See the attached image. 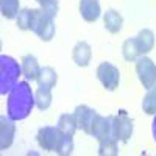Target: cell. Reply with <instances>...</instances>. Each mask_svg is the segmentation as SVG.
I'll return each instance as SVG.
<instances>
[{
	"label": "cell",
	"mask_w": 156,
	"mask_h": 156,
	"mask_svg": "<svg viewBox=\"0 0 156 156\" xmlns=\"http://www.w3.org/2000/svg\"><path fill=\"white\" fill-rule=\"evenodd\" d=\"M98 154L100 156H115V154H119L117 140L112 136L98 139Z\"/></svg>",
	"instance_id": "cell-17"
},
{
	"label": "cell",
	"mask_w": 156,
	"mask_h": 156,
	"mask_svg": "<svg viewBox=\"0 0 156 156\" xmlns=\"http://www.w3.org/2000/svg\"><path fill=\"white\" fill-rule=\"evenodd\" d=\"M72 58H73L76 66H80V67L89 66L90 58H92V50H90V45L87 42H84V41L78 42L73 47V50H72Z\"/></svg>",
	"instance_id": "cell-11"
},
{
	"label": "cell",
	"mask_w": 156,
	"mask_h": 156,
	"mask_svg": "<svg viewBox=\"0 0 156 156\" xmlns=\"http://www.w3.org/2000/svg\"><path fill=\"white\" fill-rule=\"evenodd\" d=\"M34 98H36V106L41 111L48 109L51 105V89L37 87V90L34 92Z\"/></svg>",
	"instance_id": "cell-21"
},
{
	"label": "cell",
	"mask_w": 156,
	"mask_h": 156,
	"mask_svg": "<svg viewBox=\"0 0 156 156\" xmlns=\"http://www.w3.org/2000/svg\"><path fill=\"white\" fill-rule=\"evenodd\" d=\"M55 17L47 14L44 9H34V19L31 25V31L36 33L42 41L48 42L55 36Z\"/></svg>",
	"instance_id": "cell-3"
},
{
	"label": "cell",
	"mask_w": 156,
	"mask_h": 156,
	"mask_svg": "<svg viewBox=\"0 0 156 156\" xmlns=\"http://www.w3.org/2000/svg\"><path fill=\"white\" fill-rule=\"evenodd\" d=\"M151 131H153V137L156 142V114H154V119H153V125H151Z\"/></svg>",
	"instance_id": "cell-26"
},
{
	"label": "cell",
	"mask_w": 156,
	"mask_h": 156,
	"mask_svg": "<svg viewBox=\"0 0 156 156\" xmlns=\"http://www.w3.org/2000/svg\"><path fill=\"white\" fill-rule=\"evenodd\" d=\"M0 11L2 16L6 19H16L20 12L19 9V0H0Z\"/></svg>",
	"instance_id": "cell-19"
},
{
	"label": "cell",
	"mask_w": 156,
	"mask_h": 156,
	"mask_svg": "<svg viewBox=\"0 0 156 156\" xmlns=\"http://www.w3.org/2000/svg\"><path fill=\"white\" fill-rule=\"evenodd\" d=\"M80 14L86 22H95L101 14L98 0H80Z\"/></svg>",
	"instance_id": "cell-12"
},
{
	"label": "cell",
	"mask_w": 156,
	"mask_h": 156,
	"mask_svg": "<svg viewBox=\"0 0 156 156\" xmlns=\"http://www.w3.org/2000/svg\"><path fill=\"white\" fill-rule=\"evenodd\" d=\"M72 114L75 117L76 128L84 131L86 134H89L90 133V123H92V120H94L95 111L92 108H89L87 105H80V106L75 108V111Z\"/></svg>",
	"instance_id": "cell-10"
},
{
	"label": "cell",
	"mask_w": 156,
	"mask_h": 156,
	"mask_svg": "<svg viewBox=\"0 0 156 156\" xmlns=\"http://www.w3.org/2000/svg\"><path fill=\"white\" fill-rule=\"evenodd\" d=\"M72 151H73V139H72V136H66V134H64V137L61 140V145H59L56 153L61 154V156H67Z\"/></svg>",
	"instance_id": "cell-25"
},
{
	"label": "cell",
	"mask_w": 156,
	"mask_h": 156,
	"mask_svg": "<svg viewBox=\"0 0 156 156\" xmlns=\"http://www.w3.org/2000/svg\"><path fill=\"white\" fill-rule=\"evenodd\" d=\"M58 128H59V131L62 133V134H66V136H72L73 137V134H75V131H76V123H75V117H73V114H62L61 117H59V120H58V125H56Z\"/></svg>",
	"instance_id": "cell-18"
},
{
	"label": "cell",
	"mask_w": 156,
	"mask_h": 156,
	"mask_svg": "<svg viewBox=\"0 0 156 156\" xmlns=\"http://www.w3.org/2000/svg\"><path fill=\"white\" fill-rule=\"evenodd\" d=\"M122 53H123V58L126 61H136L140 53H139V48H137V44H136V37H128L126 41L123 42L122 45Z\"/></svg>",
	"instance_id": "cell-20"
},
{
	"label": "cell",
	"mask_w": 156,
	"mask_h": 156,
	"mask_svg": "<svg viewBox=\"0 0 156 156\" xmlns=\"http://www.w3.org/2000/svg\"><path fill=\"white\" fill-rule=\"evenodd\" d=\"M22 75L25 76V80L27 81H33L37 78L39 72H41V67H39V62L36 59L34 55H25L22 58Z\"/></svg>",
	"instance_id": "cell-13"
},
{
	"label": "cell",
	"mask_w": 156,
	"mask_h": 156,
	"mask_svg": "<svg viewBox=\"0 0 156 156\" xmlns=\"http://www.w3.org/2000/svg\"><path fill=\"white\" fill-rule=\"evenodd\" d=\"M36 2L41 5V9H44L47 14L53 16V17L58 14V9H59L58 0H36Z\"/></svg>",
	"instance_id": "cell-24"
},
{
	"label": "cell",
	"mask_w": 156,
	"mask_h": 156,
	"mask_svg": "<svg viewBox=\"0 0 156 156\" xmlns=\"http://www.w3.org/2000/svg\"><path fill=\"white\" fill-rule=\"evenodd\" d=\"M133 120L122 111L119 115H112V136L117 142H126L133 136Z\"/></svg>",
	"instance_id": "cell-7"
},
{
	"label": "cell",
	"mask_w": 156,
	"mask_h": 156,
	"mask_svg": "<svg viewBox=\"0 0 156 156\" xmlns=\"http://www.w3.org/2000/svg\"><path fill=\"white\" fill-rule=\"evenodd\" d=\"M16 19H17V27L20 30H31L33 19H34V9H30V8L20 9Z\"/></svg>",
	"instance_id": "cell-23"
},
{
	"label": "cell",
	"mask_w": 156,
	"mask_h": 156,
	"mask_svg": "<svg viewBox=\"0 0 156 156\" xmlns=\"http://www.w3.org/2000/svg\"><path fill=\"white\" fill-rule=\"evenodd\" d=\"M14 122L16 120H12L8 114L0 117V148L2 150L9 148L12 142H14V136H16Z\"/></svg>",
	"instance_id": "cell-9"
},
{
	"label": "cell",
	"mask_w": 156,
	"mask_h": 156,
	"mask_svg": "<svg viewBox=\"0 0 156 156\" xmlns=\"http://www.w3.org/2000/svg\"><path fill=\"white\" fill-rule=\"evenodd\" d=\"M89 134L94 136L97 140L112 136V115L105 117V115H100L98 112H95L94 120L90 123V133Z\"/></svg>",
	"instance_id": "cell-8"
},
{
	"label": "cell",
	"mask_w": 156,
	"mask_h": 156,
	"mask_svg": "<svg viewBox=\"0 0 156 156\" xmlns=\"http://www.w3.org/2000/svg\"><path fill=\"white\" fill-rule=\"evenodd\" d=\"M97 78L106 90H115L120 81V72L111 62H100L97 67Z\"/></svg>",
	"instance_id": "cell-6"
},
{
	"label": "cell",
	"mask_w": 156,
	"mask_h": 156,
	"mask_svg": "<svg viewBox=\"0 0 156 156\" xmlns=\"http://www.w3.org/2000/svg\"><path fill=\"white\" fill-rule=\"evenodd\" d=\"M136 44H137V48H139V53L147 55L154 47V33L148 28L140 30L139 34L136 36Z\"/></svg>",
	"instance_id": "cell-15"
},
{
	"label": "cell",
	"mask_w": 156,
	"mask_h": 156,
	"mask_svg": "<svg viewBox=\"0 0 156 156\" xmlns=\"http://www.w3.org/2000/svg\"><path fill=\"white\" fill-rule=\"evenodd\" d=\"M34 105L36 98L28 81H19L8 94L6 114L12 120H23L31 114Z\"/></svg>",
	"instance_id": "cell-1"
},
{
	"label": "cell",
	"mask_w": 156,
	"mask_h": 156,
	"mask_svg": "<svg viewBox=\"0 0 156 156\" xmlns=\"http://www.w3.org/2000/svg\"><path fill=\"white\" fill-rule=\"evenodd\" d=\"M22 75V66L8 55L0 56V94L6 95L11 89L19 83V76Z\"/></svg>",
	"instance_id": "cell-2"
},
{
	"label": "cell",
	"mask_w": 156,
	"mask_h": 156,
	"mask_svg": "<svg viewBox=\"0 0 156 156\" xmlns=\"http://www.w3.org/2000/svg\"><path fill=\"white\" fill-rule=\"evenodd\" d=\"M62 137L64 134L59 131L58 126H42L39 128V131L36 134V140L39 147L45 151H53V153L58 151Z\"/></svg>",
	"instance_id": "cell-4"
},
{
	"label": "cell",
	"mask_w": 156,
	"mask_h": 156,
	"mask_svg": "<svg viewBox=\"0 0 156 156\" xmlns=\"http://www.w3.org/2000/svg\"><path fill=\"white\" fill-rule=\"evenodd\" d=\"M37 87H44V89H53L56 81H58V73L53 67H41V72H39L37 78Z\"/></svg>",
	"instance_id": "cell-16"
},
{
	"label": "cell",
	"mask_w": 156,
	"mask_h": 156,
	"mask_svg": "<svg viewBox=\"0 0 156 156\" xmlns=\"http://www.w3.org/2000/svg\"><path fill=\"white\" fill-rule=\"evenodd\" d=\"M103 23H105V28L112 33V34H117L122 27H123V17L119 11L115 9H108L105 12V16H103Z\"/></svg>",
	"instance_id": "cell-14"
},
{
	"label": "cell",
	"mask_w": 156,
	"mask_h": 156,
	"mask_svg": "<svg viewBox=\"0 0 156 156\" xmlns=\"http://www.w3.org/2000/svg\"><path fill=\"white\" fill-rule=\"evenodd\" d=\"M142 109H144V112L148 114V115L156 114V86L150 87L148 92L144 95V100H142Z\"/></svg>",
	"instance_id": "cell-22"
},
{
	"label": "cell",
	"mask_w": 156,
	"mask_h": 156,
	"mask_svg": "<svg viewBox=\"0 0 156 156\" xmlns=\"http://www.w3.org/2000/svg\"><path fill=\"white\" fill-rule=\"evenodd\" d=\"M136 73L145 89L156 86V64L151 58L142 55L136 59Z\"/></svg>",
	"instance_id": "cell-5"
}]
</instances>
